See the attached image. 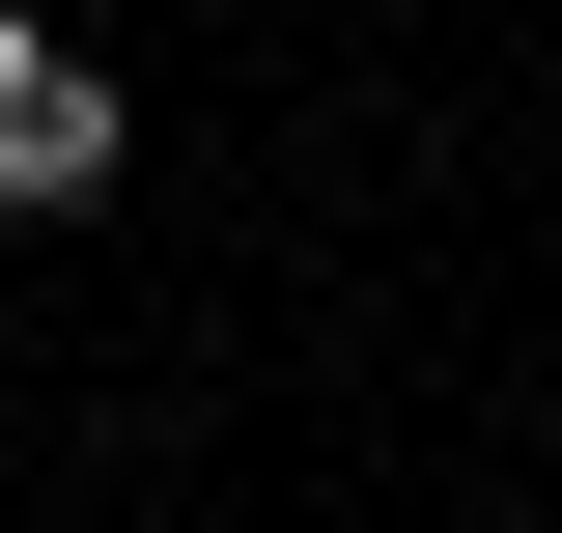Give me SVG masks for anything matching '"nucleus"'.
I'll return each mask as SVG.
<instances>
[{
	"label": "nucleus",
	"instance_id": "f257e3e1",
	"mask_svg": "<svg viewBox=\"0 0 562 533\" xmlns=\"http://www.w3.org/2000/svg\"><path fill=\"white\" fill-rule=\"evenodd\" d=\"M85 197H113V57L0 29V225H85Z\"/></svg>",
	"mask_w": 562,
	"mask_h": 533
}]
</instances>
